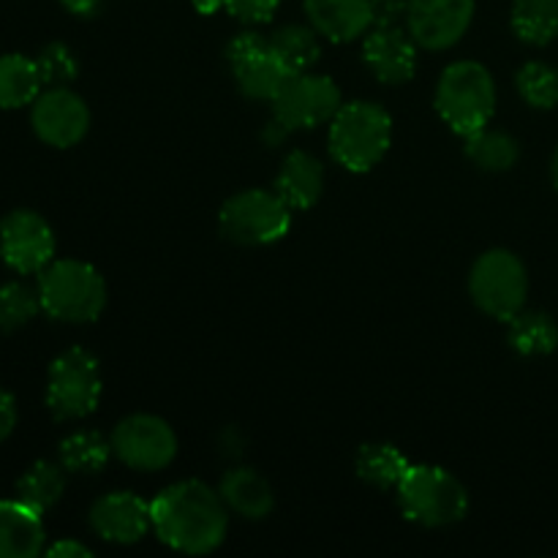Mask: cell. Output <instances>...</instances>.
Instances as JSON below:
<instances>
[{
  "mask_svg": "<svg viewBox=\"0 0 558 558\" xmlns=\"http://www.w3.org/2000/svg\"><path fill=\"white\" fill-rule=\"evenodd\" d=\"M112 456L136 472H161L178 456V436L156 414H131L112 430Z\"/></svg>",
  "mask_w": 558,
  "mask_h": 558,
  "instance_id": "11",
  "label": "cell"
},
{
  "mask_svg": "<svg viewBox=\"0 0 558 558\" xmlns=\"http://www.w3.org/2000/svg\"><path fill=\"white\" fill-rule=\"evenodd\" d=\"M466 158L483 172H510L521 158V145L505 131L483 129L466 136Z\"/></svg>",
  "mask_w": 558,
  "mask_h": 558,
  "instance_id": "27",
  "label": "cell"
},
{
  "mask_svg": "<svg viewBox=\"0 0 558 558\" xmlns=\"http://www.w3.org/2000/svg\"><path fill=\"white\" fill-rule=\"evenodd\" d=\"M218 494H221L229 512H238L245 521H262L276 507V496H272L270 483L259 472L245 466L229 469L223 474L221 485H218Z\"/></svg>",
  "mask_w": 558,
  "mask_h": 558,
  "instance_id": "20",
  "label": "cell"
},
{
  "mask_svg": "<svg viewBox=\"0 0 558 558\" xmlns=\"http://www.w3.org/2000/svg\"><path fill=\"white\" fill-rule=\"evenodd\" d=\"M281 0H223V9L245 25H265L276 16Z\"/></svg>",
  "mask_w": 558,
  "mask_h": 558,
  "instance_id": "32",
  "label": "cell"
},
{
  "mask_svg": "<svg viewBox=\"0 0 558 558\" xmlns=\"http://www.w3.org/2000/svg\"><path fill=\"white\" fill-rule=\"evenodd\" d=\"M101 368L87 349H65L49 365L47 409L60 423L82 420L96 412L101 401Z\"/></svg>",
  "mask_w": 558,
  "mask_h": 558,
  "instance_id": "8",
  "label": "cell"
},
{
  "mask_svg": "<svg viewBox=\"0 0 558 558\" xmlns=\"http://www.w3.org/2000/svg\"><path fill=\"white\" fill-rule=\"evenodd\" d=\"M436 112L458 136H472L488 129L496 112V82L477 60L450 63L436 85Z\"/></svg>",
  "mask_w": 558,
  "mask_h": 558,
  "instance_id": "3",
  "label": "cell"
},
{
  "mask_svg": "<svg viewBox=\"0 0 558 558\" xmlns=\"http://www.w3.org/2000/svg\"><path fill=\"white\" fill-rule=\"evenodd\" d=\"M311 27L327 41L347 44L374 25L371 0H303Z\"/></svg>",
  "mask_w": 558,
  "mask_h": 558,
  "instance_id": "17",
  "label": "cell"
},
{
  "mask_svg": "<svg viewBox=\"0 0 558 558\" xmlns=\"http://www.w3.org/2000/svg\"><path fill=\"white\" fill-rule=\"evenodd\" d=\"M417 47L401 25L374 27L363 41V63L385 85H403L417 74Z\"/></svg>",
  "mask_w": 558,
  "mask_h": 558,
  "instance_id": "16",
  "label": "cell"
},
{
  "mask_svg": "<svg viewBox=\"0 0 558 558\" xmlns=\"http://www.w3.org/2000/svg\"><path fill=\"white\" fill-rule=\"evenodd\" d=\"M60 466L71 474H98L112 456V445L98 430H76L58 447Z\"/></svg>",
  "mask_w": 558,
  "mask_h": 558,
  "instance_id": "26",
  "label": "cell"
},
{
  "mask_svg": "<svg viewBox=\"0 0 558 558\" xmlns=\"http://www.w3.org/2000/svg\"><path fill=\"white\" fill-rule=\"evenodd\" d=\"M191 3L199 14H216L218 9H223V0H191Z\"/></svg>",
  "mask_w": 558,
  "mask_h": 558,
  "instance_id": "37",
  "label": "cell"
},
{
  "mask_svg": "<svg viewBox=\"0 0 558 558\" xmlns=\"http://www.w3.org/2000/svg\"><path fill=\"white\" fill-rule=\"evenodd\" d=\"M60 3L76 16H96L101 11L104 0H60Z\"/></svg>",
  "mask_w": 558,
  "mask_h": 558,
  "instance_id": "36",
  "label": "cell"
},
{
  "mask_svg": "<svg viewBox=\"0 0 558 558\" xmlns=\"http://www.w3.org/2000/svg\"><path fill=\"white\" fill-rule=\"evenodd\" d=\"M41 512L20 499L0 501V558H33L44 550Z\"/></svg>",
  "mask_w": 558,
  "mask_h": 558,
  "instance_id": "19",
  "label": "cell"
},
{
  "mask_svg": "<svg viewBox=\"0 0 558 558\" xmlns=\"http://www.w3.org/2000/svg\"><path fill=\"white\" fill-rule=\"evenodd\" d=\"M36 289L44 314L69 325L96 322L107 308V283L101 272L80 259L49 262L38 272Z\"/></svg>",
  "mask_w": 558,
  "mask_h": 558,
  "instance_id": "4",
  "label": "cell"
},
{
  "mask_svg": "<svg viewBox=\"0 0 558 558\" xmlns=\"http://www.w3.org/2000/svg\"><path fill=\"white\" fill-rule=\"evenodd\" d=\"M272 189L292 210H311L325 191V167L308 150H292L283 158Z\"/></svg>",
  "mask_w": 558,
  "mask_h": 558,
  "instance_id": "18",
  "label": "cell"
},
{
  "mask_svg": "<svg viewBox=\"0 0 558 558\" xmlns=\"http://www.w3.org/2000/svg\"><path fill=\"white\" fill-rule=\"evenodd\" d=\"M272 118L292 134V131L319 129L336 118L343 107L341 87L322 74H292L287 85L272 98Z\"/></svg>",
  "mask_w": 558,
  "mask_h": 558,
  "instance_id": "10",
  "label": "cell"
},
{
  "mask_svg": "<svg viewBox=\"0 0 558 558\" xmlns=\"http://www.w3.org/2000/svg\"><path fill=\"white\" fill-rule=\"evenodd\" d=\"M31 123L38 140L65 150L85 140L90 129V109L69 87H49L33 101Z\"/></svg>",
  "mask_w": 558,
  "mask_h": 558,
  "instance_id": "14",
  "label": "cell"
},
{
  "mask_svg": "<svg viewBox=\"0 0 558 558\" xmlns=\"http://www.w3.org/2000/svg\"><path fill=\"white\" fill-rule=\"evenodd\" d=\"M374 9V27H390L407 22L409 0H371Z\"/></svg>",
  "mask_w": 558,
  "mask_h": 558,
  "instance_id": "33",
  "label": "cell"
},
{
  "mask_svg": "<svg viewBox=\"0 0 558 558\" xmlns=\"http://www.w3.org/2000/svg\"><path fill=\"white\" fill-rule=\"evenodd\" d=\"M330 156L343 169L365 174L379 167L392 145V118L381 104L349 101L330 120Z\"/></svg>",
  "mask_w": 558,
  "mask_h": 558,
  "instance_id": "2",
  "label": "cell"
},
{
  "mask_svg": "<svg viewBox=\"0 0 558 558\" xmlns=\"http://www.w3.org/2000/svg\"><path fill=\"white\" fill-rule=\"evenodd\" d=\"M0 256L20 276L41 272L54 259V232L33 210H14L0 221Z\"/></svg>",
  "mask_w": 558,
  "mask_h": 558,
  "instance_id": "12",
  "label": "cell"
},
{
  "mask_svg": "<svg viewBox=\"0 0 558 558\" xmlns=\"http://www.w3.org/2000/svg\"><path fill=\"white\" fill-rule=\"evenodd\" d=\"M409 466L412 463L407 461V456L392 445H363L357 452V461H354L357 477L379 490H398Z\"/></svg>",
  "mask_w": 558,
  "mask_h": 558,
  "instance_id": "23",
  "label": "cell"
},
{
  "mask_svg": "<svg viewBox=\"0 0 558 558\" xmlns=\"http://www.w3.org/2000/svg\"><path fill=\"white\" fill-rule=\"evenodd\" d=\"M16 425V401L11 392L0 390V441H5L11 436Z\"/></svg>",
  "mask_w": 558,
  "mask_h": 558,
  "instance_id": "34",
  "label": "cell"
},
{
  "mask_svg": "<svg viewBox=\"0 0 558 558\" xmlns=\"http://www.w3.org/2000/svg\"><path fill=\"white\" fill-rule=\"evenodd\" d=\"M518 93L523 101L534 109H554L558 107V69L548 63H532L523 65L515 76Z\"/></svg>",
  "mask_w": 558,
  "mask_h": 558,
  "instance_id": "29",
  "label": "cell"
},
{
  "mask_svg": "<svg viewBox=\"0 0 558 558\" xmlns=\"http://www.w3.org/2000/svg\"><path fill=\"white\" fill-rule=\"evenodd\" d=\"M227 63L240 93L254 101H272L292 76L287 63L270 47V38L254 31H243L229 38Z\"/></svg>",
  "mask_w": 558,
  "mask_h": 558,
  "instance_id": "9",
  "label": "cell"
},
{
  "mask_svg": "<svg viewBox=\"0 0 558 558\" xmlns=\"http://www.w3.org/2000/svg\"><path fill=\"white\" fill-rule=\"evenodd\" d=\"M41 71L36 60L25 54H3L0 58V107L20 109L41 96Z\"/></svg>",
  "mask_w": 558,
  "mask_h": 558,
  "instance_id": "21",
  "label": "cell"
},
{
  "mask_svg": "<svg viewBox=\"0 0 558 558\" xmlns=\"http://www.w3.org/2000/svg\"><path fill=\"white\" fill-rule=\"evenodd\" d=\"M65 494V469L58 463L38 461L27 469L16 483V499L36 512H47L63 499Z\"/></svg>",
  "mask_w": 558,
  "mask_h": 558,
  "instance_id": "25",
  "label": "cell"
},
{
  "mask_svg": "<svg viewBox=\"0 0 558 558\" xmlns=\"http://www.w3.org/2000/svg\"><path fill=\"white\" fill-rule=\"evenodd\" d=\"M218 227L234 245L262 248L287 238L292 227V207L276 189H245L223 202Z\"/></svg>",
  "mask_w": 558,
  "mask_h": 558,
  "instance_id": "6",
  "label": "cell"
},
{
  "mask_svg": "<svg viewBox=\"0 0 558 558\" xmlns=\"http://www.w3.org/2000/svg\"><path fill=\"white\" fill-rule=\"evenodd\" d=\"M36 63H38V71H41L44 85L65 87L69 82L76 80V74H80V65H76L74 52L60 41L47 44V47L41 49V54L36 58Z\"/></svg>",
  "mask_w": 558,
  "mask_h": 558,
  "instance_id": "31",
  "label": "cell"
},
{
  "mask_svg": "<svg viewBox=\"0 0 558 558\" xmlns=\"http://www.w3.org/2000/svg\"><path fill=\"white\" fill-rule=\"evenodd\" d=\"M90 529L114 545H134L153 529L150 501L131 490H114L90 507Z\"/></svg>",
  "mask_w": 558,
  "mask_h": 558,
  "instance_id": "15",
  "label": "cell"
},
{
  "mask_svg": "<svg viewBox=\"0 0 558 558\" xmlns=\"http://www.w3.org/2000/svg\"><path fill=\"white\" fill-rule=\"evenodd\" d=\"M270 47L292 74H305L319 63V33L308 25H283L270 36Z\"/></svg>",
  "mask_w": 558,
  "mask_h": 558,
  "instance_id": "28",
  "label": "cell"
},
{
  "mask_svg": "<svg viewBox=\"0 0 558 558\" xmlns=\"http://www.w3.org/2000/svg\"><path fill=\"white\" fill-rule=\"evenodd\" d=\"M41 311L38 289H31L22 281H11L0 287V332H14L36 319Z\"/></svg>",
  "mask_w": 558,
  "mask_h": 558,
  "instance_id": "30",
  "label": "cell"
},
{
  "mask_svg": "<svg viewBox=\"0 0 558 558\" xmlns=\"http://www.w3.org/2000/svg\"><path fill=\"white\" fill-rule=\"evenodd\" d=\"M510 25L529 47H548L558 38V0H515Z\"/></svg>",
  "mask_w": 558,
  "mask_h": 558,
  "instance_id": "22",
  "label": "cell"
},
{
  "mask_svg": "<svg viewBox=\"0 0 558 558\" xmlns=\"http://www.w3.org/2000/svg\"><path fill=\"white\" fill-rule=\"evenodd\" d=\"M47 556H52V558H87V556H93V550L87 548V545L76 543V539H60V543L49 545Z\"/></svg>",
  "mask_w": 558,
  "mask_h": 558,
  "instance_id": "35",
  "label": "cell"
},
{
  "mask_svg": "<svg viewBox=\"0 0 558 558\" xmlns=\"http://www.w3.org/2000/svg\"><path fill=\"white\" fill-rule=\"evenodd\" d=\"M507 325H510L507 341L523 357H545L556 352L558 325L543 311H521Z\"/></svg>",
  "mask_w": 558,
  "mask_h": 558,
  "instance_id": "24",
  "label": "cell"
},
{
  "mask_svg": "<svg viewBox=\"0 0 558 558\" xmlns=\"http://www.w3.org/2000/svg\"><path fill=\"white\" fill-rule=\"evenodd\" d=\"M469 294L490 319H515L529 298L526 265L507 248L485 251L469 272Z\"/></svg>",
  "mask_w": 558,
  "mask_h": 558,
  "instance_id": "7",
  "label": "cell"
},
{
  "mask_svg": "<svg viewBox=\"0 0 558 558\" xmlns=\"http://www.w3.org/2000/svg\"><path fill=\"white\" fill-rule=\"evenodd\" d=\"M550 178H554V185L558 189V150L554 153V163H550Z\"/></svg>",
  "mask_w": 558,
  "mask_h": 558,
  "instance_id": "38",
  "label": "cell"
},
{
  "mask_svg": "<svg viewBox=\"0 0 558 558\" xmlns=\"http://www.w3.org/2000/svg\"><path fill=\"white\" fill-rule=\"evenodd\" d=\"M477 0H409L407 31L430 52L450 49L472 27Z\"/></svg>",
  "mask_w": 558,
  "mask_h": 558,
  "instance_id": "13",
  "label": "cell"
},
{
  "mask_svg": "<svg viewBox=\"0 0 558 558\" xmlns=\"http://www.w3.org/2000/svg\"><path fill=\"white\" fill-rule=\"evenodd\" d=\"M150 510L153 534L178 554H213L227 539L229 507L218 490L199 480H183L163 488L150 501Z\"/></svg>",
  "mask_w": 558,
  "mask_h": 558,
  "instance_id": "1",
  "label": "cell"
},
{
  "mask_svg": "<svg viewBox=\"0 0 558 558\" xmlns=\"http://www.w3.org/2000/svg\"><path fill=\"white\" fill-rule=\"evenodd\" d=\"M398 505L417 526L445 529L466 518L469 494L447 469L420 463L409 466L407 477L398 485Z\"/></svg>",
  "mask_w": 558,
  "mask_h": 558,
  "instance_id": "5",
  "label": "cell"
}]
</instances>
